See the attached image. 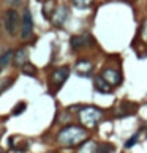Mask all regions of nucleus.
<instances>
[{
	"label": "nucleus",
	"mask_w": 147,
	"mask_h": 153,
	"mask_svg": "<svg viewBox=\"0 0 147 153\" xmlns=\"http://www.w3.org/2000/svg\"><path fill=\"white\" fill-rule=\"evenodd\" d=\"M71 2L76 8H89L93 3V0H71Z\"/></svg>",
	"instance_id": "nucleus-16"
},
{
	"label": "nucleus",
	"mask_w": 147,
	"mask_h": 153,
	"mask_svg": "<svg viewBox=\"0 0 147 153\" xmlns=\"http://www.w3.org/2000/svg\"><path fill=\"white\" fill-rule=\"evenodd\" d=\"M27 60H29V51H27L25 48H21V49H17L16 52H14V57H13V62H14V66H17V68H22L25 63H29Z\"/></svg>",
	"instance_id": "nucleus-8"
},
{
	"label": "nucleus",
	"mask_w": 147,
	"mask_h": 153,
	"mask_svg": "<svg viewBox=\"0 0 147 153\" xmlns=\"http://www.w3.org/2000/svg\"><path fill=\"white\" fill-rule=\"evenodd\" d=\"M95 89L98 90V92H101V93H109V92L112 90V87L109 85L101 76H96V79H95Z\"/></svg>",
	"instance_id": "nucleus-11"
},
{
	"label": "nucleus",
	"mask_w": 147,
	"mask_h": 153,
	"mask_svg": "<svg viewBox=\"0 0 147 153\" xmlns=\"http://www.w3.org/2000/svg\"><path fill=\"white\" fill-rule=\"evenodd\" d=\"M68 76H70V68H68V66L57 68L56 71L52 73V76H51V82H52L54 85H59V87H60L63 82L68 79Z\"/></svg>",
	"instance_id": "nucleus-7"
},
{
	"label": "nucleus",
	"mask_w": 147,
	"mask_h": 153,
	"mask_svg": "<svg viewBox=\"0 0 147 153\" xmlns=\"http://www.w3.org/2000/svg\"><path fill=\"white\" fill-rule=\"evenodd\" d=\"M10 153H21V152H17V150H11Z\"/></svg>",
	"instance_id": "nucleus-21"
},
{
	"label": "nucleus",
	"mask_w": 147,
	"mask_h": 153,
	"mask_svg": "<svg viewBox=\"0 0 147 153\" xmlns=\"http://www.w3.org/2000/svg\"><path fill=\"white\" fill-rule=\"evenodd\" d=\"M76 69H77V74H79V76H89L90 71L93 69V65H92L89 60H79L76 65Z\"/></svg>",
	"instance_id": "nucleus-10"
},
{
	"label": "nucleus",
	"mask_w": 147,
	"mask_h": 153,
	"mask_svg": "<svg viewBox=\"0 0 147 153\" xmlns=\"http://www.w3.org/2000/svg\"><path fill=\"white\" fill-rule=\"evenodd\" d=\"M19 14L16 10H7L3 14V27L10 35H16L17 27H19Z\"/></svg>",
	"instance_id": "nucleus-3"
},
{
	"label": "nucleus",
	"mask_w": 147,
	"mask_h": 153,
	"mask_svg": "<svg viewBox=\"0 0 147 153\" xmlns=\"http://www.w3.org/2000/svg\"><path fill=\"white\" fill-rule=\"evenodd\" d=\"M25 110V103L22 101V103H19L16 106V109H13V115H19L21 112H24Z\"/></svg>",
	"instance_id": "nucleus-19"
},
{
	"label": "nucleus",
	"mask_w": 147,
	"mask_h": 153,
	"mask_svg": "<svg viewBox=\"0 0 147 153\" xmlns=\"http://www.w3.org/2000/svg\"><path fill=\"white\" fill-rule=\"evenodd\" d=\"M95 150H96V144L93 141H85L84 144H81L77 153H95Z\"/></svg>",
	"instance_id": "nucleus-13"
},
{
	"label": "nucleus",
	"mask_w": 147,
	"mask_h": 153,
	"mask_svg": "<svg viewBox=\"0 0 147 153\" xmlns=\"http://www.w3.org/2000/svg\"><path fill=\"white\" fill-rule=\"evenodd\" d=\"M68 16H70V10H68V6L60 5L59 8H56V11H54V14H52V22H54L57 27H62V25L67 22Z\"/></svg>",
	"instance_id": "nucleus-6"
},
{
	"label": "nucleus",
	"mask_w": 147,
	"mask_h": 153,
	"mask_svg": "<svg viewBox=\"0 0 147 153\" xmlns=\"http://www.w3.org/2000/svg\"><path fill=\"white\" fill-rule=\"evenodd\" d=\"M138 142V134H135V136H131L130 139H128V141L125 142V148H131L133 145H135V144Z\"/></svg>",
	"instance_id": "nucleus-20"
},
{
	"label": "nucleus",
	"mask_w": 147,
	"mask_h": 153,
	"mask_svg": "<svg viewBox=\"0 0 147 153\" xmlns=\"http://www.w3.org/2000/svg\"><path fill=\"white\" fill-rule=\"evenodd\" d=\"M85 139H87V131L82 126H76V125H68V126L59 131V136H57L59 144H62L65 147L79 145Z\"/></svg>",
	"instance_id": "nucleus-1"
},
{
	"label": "nucleus",
	"mask_w": 147,
	"mask_h": 153,
	"mask_svg": "<svg viewBox=\"0 0 147 153\" xmlns=\"http://www.w3.org/2000/svg\"><path fill=\"white\" fill-rule=\"evenodd\" d=\"M0 57H2V55H0Z\"/></svg>",
	"instance_id": "nucleus-23"
},
{
	"label": "nucleus",
	"mask_w": 147,
	"mask_h": 153,
	"mask_svg": "<svg viewBox=\"0 0 147 153\" xmlns=\"http://www.w3.org/2000/svg\"><path fill=\"white\" fill-rule=\"evenodd\" d=\"M100 76L103 77L104 81L108 82L109 85L111 87H117L119 84H120L122 82V74L117 71V69H114V68H109V66H106L101 71V74H100Z\"/></svg>",
	"instance_id": "nucleus-5"
},
{
	"label": "nucleus",
	"mask_w": 147,
	"mask_h": 153,
	"mask_svg": "<svg viewBox=\"0 0 147 153\" xmlns=\"http://www.w3.org/2000/svg\"><path fill=\"white\" fill-rule=\"evenodd\" d=\"M32 33H33V17H32V13L29 8H25L24 17H22V22H21V38L29 40Z\"/></svg>",
	"instance_id": "nucleus-4"
},
{
	"label": "nucleus",
	"mask_w": 147,
	"mask_h": 153,
	"mask_svg": "<svg viewBox=\"0 0 147 153\" xmlns=\"http://www.w3.org/2000/svg\"><path fill=\"white\" fill-rule=\"evenodd\" d=\"M89 38H90L89 35H75V36H71V38H70L71 49L73 51H77V49L84 48V46H85V41L89 40Z\"/></svg>",
	"instance_id": "nucleus-9"
},
{
	"label": "nucleus",
	"mask_w": 147,
	"mask_h": 153,
	"mask_svg": "<svg viewBox=\"0 0 147 153\" xmlns=\"http://www.w3.org/2000/svg\"><path fill=\"white\" fill-rule=\"evenodd\" d=\"M52 11H56V8H54V0H48L43 6V16L46 19H52Z\"/></svg>",
	"instance_id": "nucleus-14"
},
{
	"label": "nucleus",
	"mask_w": 147,
	"mask_h": 153,
	"mask_svg": "<svg viewBox=\"0 0 147 153\" xmlns=\"http://www.w3.org/2000/svg\"><path fill=\"white\" fill-rule=\"evenodd\" d=\"M22 73L27 74V76H35V74H36V68L32 63H25L24 66H22Z\"/></svg>",
	"instance_id": "nucleus-17"
},
{
	"label": "nucleus",
	"mask_w": 147,
	"mask_h": 153,
	"mask_svg": "<svg viewBox=\"0 0 147 153\" xmlns=\"http://www.w3.org/2000/svg\"><path fill=\"white\" fill-rule=\"evenodd\" d=\"M79 117H81V122L84 126H96V123L101 120L103 117V110L95 108V106H87V108H82L81 112H79Z\"/></svg>",
	"instance_id": "nucleus-2"
},
{
	"label": "nucleus",
	"mask_w": 147,
	"mask_h": 153,
	"mask_svg": "<svg viewBox=\"0 0 147 153\" xmlns=\"http://www.w3.org/2000/svg\"><path fill=\"white\" fill-rule=\"evenodd\" d=\"M139 35H141V38L144 43H147V19L142 22V25H141V30H139Z\"/></svg>",
	"instance_id": "nucleus-18"
},
{
	"label": "nucleus",
	"mask_w": 147,
	"mask_h": 153,
	"mask_svg": "<svg viewBox=\"0 0 147 153\" xmlns=\"http://www.w3.org/2000/svg\"><path fill=\"white\" fill-rule=\"evenodd\" d=\"M114 152V147L109 145V144H101V145H96V150L95 153H112Z\"/></svg>",
	"instance_id": "nucleus-15"
},
{
	"label": "nucleus",
	"mask_w": 147,
	"mask_h": 153,
	"mask_svg": "<svg viewBox=\"0 0 147 153\" xmlns=\"http://www.w3.org/2000/svg\"><path fill=\"white\" fill-rule=\"evenodd\" d=\"M13 57H14V54H13L11 49H8L7 52L2 54V57H0V71H2L3 68H7L8 65H10V62L13 60Z\"/></svg>",
	"instance_id": "nucleus-12"
},
{
	"label": "nucleus",
	"mask_w": 147,
	"mask_h": 153,
	"mask_svg": "<svg viewBox=\"0 0 147 153\" xmlns=\"http://www.w3.org/2000/svg\"><path fill=\"white\" fill-rule=\"evenodd\" d=\"M0 153H3V150H2V148H0Z\"/></svg>",
	"instance_id": "nucleus-22"
}]
</instances>
